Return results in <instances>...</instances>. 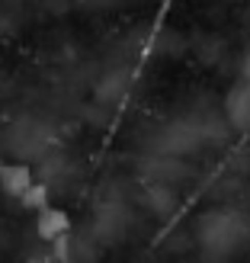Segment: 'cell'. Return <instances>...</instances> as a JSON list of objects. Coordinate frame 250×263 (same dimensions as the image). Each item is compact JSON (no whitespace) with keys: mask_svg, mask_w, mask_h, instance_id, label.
Masks as SVG:
<instances>
[{"mask_svg":"<svg viewBox=\"0 0 250 263\" xmlns=\"http://www.w3.org/2000/svg\"><path fill=\"white\" fill-rule=\"evenodd\" d=\"M225 141H228V119L208 106H199V109L170 116L154 135V151L186 157V154L215 148V144H225Z\"/></svg>","mask_w":250,"mask_h":263,"instance_id":"6da1fadb","label":"cell"},{"mask_svg":"<svg viewBox=\"0 0 250 263\" xmlns=\"http://www.w3.org/2000/svg\"><path fill=\"white\" fill-rule=\"evenodd\" d=\"M247 218L238 209H208L196 221V244L208 257H228L247 241Z\"/></svg>","mask_w":250,"mask_h":263,"instance_id":"7a4b0ae2","label":"cell"},{"mask_svg":"<svg viewBox=\"0 0 250 263\" xmlns=\"http://www.w3.org/2000/svg\"><path fill=\"white\" fill-rule=\"evenodd\" d=\"M128 228H131V209L119 199V193L112 199H100L93 212V238L103 244H116L128 234Z\"/></svg>","mask_w":250,"mask_h":263,"instance_id":"3957f363","label":"cell"},{"mask_svg":"<svg viewBox=\"0 0 250 263\" xmlns=\"http://www.w3.org/2000/svg\"><path fill=\"white\" fill-rule=\"evenodd\" d=\"M138 177L144 183H167V186H177V183L193 177V167L186 164V157L151 151L148 157H141V161H138Z\"/></svg>","mask_w":250,"mask_h":263,"instance_id":"277c9868","label":"cell"},{"mask_svg":"<svg viewBox=\"0 0 250 263\" xmlns=\"http://www.w3.org/2000/svg\"><path fill=\"white\" fill-rule=\"evenodd\" d=\"M221 116H225L228 125H234V128H250V81L241 77V81L228 90L225 112Z\"/></svg>","mask_w":250,"mask_h":263,"instance_id":"5b68a950","label":"cell"},{"mask_svg":"<svg viewBox=\"0 0 250 263\" xmlns=\"http://www.w3.org/2000/svg\"><path fill=\"white\" fill-rule=\"evenodd\" d=\"M144 205H148L154 215L164 218L177 209V190L167 186V183H144Z\"/></svg>","mask_w":250,"mask_h":263,"instance_id":"8992f818","label":"cell"},{"mask_svg":"<svg viewBox=\"0 0 250 263\" xmlns=\"http://www.w3.org/2000/svg\"><path fill=\"white\" fill-rule=\"evenodd\" d=\"M241 77H244V81H250V48L244 51V58H241Z\"/></svg>","mask_w":250,"mask_h":263,"instance_id":"52a82bcc","label":"cell"}]
</instances>
